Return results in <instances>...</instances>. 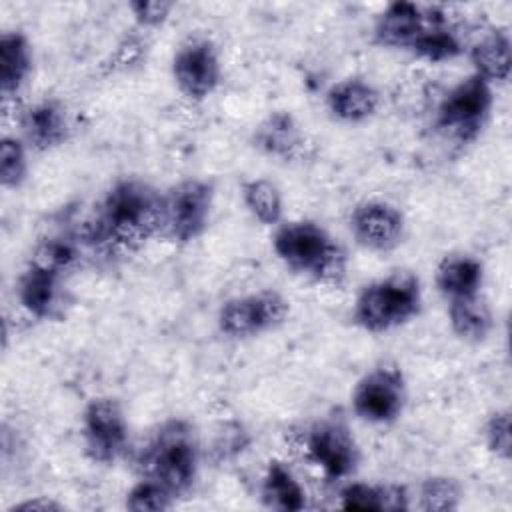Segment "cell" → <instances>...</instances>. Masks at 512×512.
<instances>
[{"label": "cell", "mask_w": 512, "mask_h": 512, "mask_svg": "<svg viewBox=\"0 0 512 512\" xmlns=\"http://www.w3.org/2000/svg\"><path fill=\"white\" fill-rule=\"evenodd\" d=\"M254 146L264 154L290 160L302 148V132L288 112H272L254 130Z\"/></svg>", "instance_id": "cell-24"}, {"label": "cell", "mask_w": 512, "mask_h": 512, "mask_svg": "<svg viewBox=\"0 0 512 512\" xmlns=\"http://www.w3.org/2000/svg\"><path fill=\"white\" fill-rule=\"evenodd\" d=\"M240 196L250 216L262 226L276 228L284 222V200L280 188L268 178H250L240 186Z\"/></svg>", "instance_id": "cell-25"}, {"label": "cell", "mask_w": 512, "mask_h": 512, "mask_svg": "<svg viewBox=\"0 0 512 512\" xmlns=\"http://www.w3.org/2000/svg\"><path fill=\"white\" fill-rule=\"evenodd\" d=\"M492 104V84L472 72L444 94L436 108V126L460 144L474 142L490 116Z\"/></svg>", "instance_id": "cell-6"}, {"label": "cell", "mask_w": 512, "mask_h": 512, "mask_svg": "<svg viewBox=\"0 0 512 512\" xmlns=\"http://www.w3.org/2000/svg\"><path fill=\"white\" fill-rule=\"evenodd\" d=\"M170 72L178 92L184 98L204 102L218 90L222 82L218 48L208 38H190L174 52Z\"/></svg>", "instance_id": "cell-11"}, {"label": "cell", "mask_w": 512, "mask_h": 512, "mask_svg": "<svg viewBox=\"0 0 512 512\" xmlns=\"http://www.w3.org/2000/svg\"><path fill=\"white\" fill-rule=\"evenodd\" d=\"M144 42L138 36L124 38V42L118 44L116 52L112 54V70H124L136 64L144 54Z\"/></svg>", "instance_id": "cell-32"}, {"label": "cell", "mask_w": 512, "mask_h": 512, "mask_svg": "<svg viewBox=\"0 0 512 512\" xmlns=\"http://www.w3.org/2000/svg\"><path fill=\"white\" fill-rule=\"evenodd\" d=\"M28 176V146L18 136L0 140V184L4 190H16Z\"/></svg>", "instance_id": "cell-28"}, {"label": "cell", "mask_w": 512, "mask_h": 512, "mask_svg": "<svg viewBox=\"0 0 512 512\" xmlns=\"http://www.w3.org/2000/svg\"><path fill=\"white\" fill-rule=\"evenodd\" d=\"M128 10L132 12L136 24L146 30L162 26L174 10V4L166 0H134L128 4Z\"/></svg>", "instance_id": "cell-31"}, {"label": "cell", "mask_w": 512, "mask_h": 512, "mask_svg": "<svg viewBox=\"0 0 512 512\" xmlns=\"http://www.w3.org/2000/svg\"><path fill=\"white\" fill-rule=\"evenodd\" d=\"M80 436L84 454L94 464L118 462L130 440V426L120 402L110 396L92 398L82 410Z\"/></svg>", "instance_id": "cell-7"}, {"label": "cell", "mask_w": 512, "mask_h": 512, "mask_svg": "<svg viewBox=\"0 0 512 512\" xmlns=\"http://www.w3.org/2000/svg\"><path fill=\"white\" fill-rule=\"evenodd\" d=\"M422 310L416 274L398 270L366 284L352 306V322L368 334H384L412 322Z\"/></svg>", "instance_id": "cell-4"}, {"label": "cell", "mask_w": 512, "mask_h": 512, "mask_svg": "<svg viewBox=\"0 0 512 512\" xmlns=\"http://www.w3.org/2000/svg\"><path fill=\"white\" fill-rule=\"evenodd\" d=\"M272 250L288 270L308 280L338 286L346 278V252L318 222H280L272 234Z\"/></svg>", "instance_id": "cell-2"}, {"label": "cell", "mask_w": 512, "mask_h": 512, "mask_svg": "<svg viewBox=\"0 0 512 512\" xmlns=\"http://www.w3.org/2000/svg\"><path fill=\"white\" fill-rule=\"evenodd\" d=\"M482 282L484 266L470 254H448L438 262L434 272V284L446 302L480 294Z\"/></svg>", "instance_id": "cell-18"}, {"label": "cell", "mask_w": 512, "mask_h": 512, "mask_svg": "<svg viewBox=\"0 0 512 512\" xmlns=\"http://www.w3.org/2000/svg\"><path fill=\"white\" fill-rule=\"evenodd\" d=\"M198 466V438L192 424L182 418L162 422L138 456L140 474L164 484L176 498L192 488Z\"/></svg>", "instance_id": "cell-3"}, {"label": "cell", "mask_w": 512, "mask_h": 512, "mask_svg": "<svg viewBox=\"0 0 512 512\" xmlns=\"http://www.w3.org/2000/svg\"><path fill=\"white\" fill-rule=\"evenodd\" d=\"M408 52L420 60L440 64L458 58L464 52V44L454 26L448 22V16H444V12L438 8H430V20Z\"/></svg>", "instance_id": "cell-20"}, {"label": "cell", "mask_w": 512, "mask_h": 512, "mask_svg": "<svg viewBox=\"0 0 512 512\" xmlns=\"http://www.w3.org/2000/svg\"><path fill=\"white\" fill-rule=\"evenodd\" d=\"M380 106V92L364 78H344L326 92V108L338 122L360 124L370 120Z\"/></svg>", "instance_id": "cell-16"}, {"label": "cell", "mask_w": 512, "mask_h": 512, "mask_svg": "<svg viewBox=\"0 0 512 512\" xmlns=\"http://www.w3.org/2000/svg\"><path fill=\"white\" fill-rule=\"evenodd\" d=\"M486 448L500 460L508 462L512 456V420L508 410H496L484 422Z\"/></svg>", "instance_id": "cell-30"}, {"label": "cell", "mask_w": 512, "mask_h": 512, "mask_svg": "<svg viewBox=\"0 0 512 512\" xmlns=\"http://www.w3.org/2000/svg\"><path fill=\"white\" fill-rule=\"evenodd\" d=\"M260 498L266 508L280 512H298L306 508V490L294 472L280 460H270L266 464Z\"/></svg>", "instance_id": "cell-22"}, {"label": "cell", "mask_w": 512, "mask_h": 512, "mask_svg": "<svg viewBox=\"0 0 512 512\" xmlns=\"http://www.w3.org/2000/svg\"><path fill=\"white\" fill-rule=\"evenodd\" d=\"M290 312L288 300L276 290H258L228 298L216 314L218 330L234 340H246L284 324Z\"/></svg>", "instance_id": "cell-8"}, {"label": "cell", "mask_w": 512, "mask_h": 512, "mask_svg": "<svg viewBox=\"0 0 512 512\" xmlns=\"http://www.w3.org/2000/svg\"><path fill=\"white\" fill-rule=\"evenodd\" d=\"M448 324L456 338L478 344L492 334L494 314L482 294H476L448 302Z\"/></svg>", "instance_id": "cell-23"}, {"label": "cell", "mask_w": 512, "mask_h": 512, "mask_svg": "<svg viewBox=\"0 0 512 512\" xmlns=\"http://www.w3.org/2000/svg\"><path fill=\"white\" fill-rule=\"evenodd\" d=\"M22 140L28 148L46 152L66 142L70 132L68 112L62 102L44 98L30 104L20 116Z\"/></svg>", "instance_id": "cell-15"}, {"label": "cell", "mask_w": 512, "mask_h": 512, "mask_svg": "<svg viewBox=\"0 0 512 512\" xmlns=\"http://www.w3.org/2000/svg\"><path fill=\"white\" fill-rule=\"evenodd\" d=\"M474 74L490 84L506 82L512 64L510 34L500 28H490L468 48Z\"/></svg>", "instance_id": "cell-19"}, {"label": "cell", "mask_w": 512, "mask_h": 512, "mask_svg": "<svg viewBox=\"0 0 512 512\" xmlns=\"http://www.w3.org/2000/svg\"><path fill=\"white\" fill-rule=\"evenodd\" d=\"M340 508L352 512H396L408 510V494L396 484L348 482L340 490Z\"/></svg>", "instance_id": "cell-21"}, {"label": "cell", "mask_w": 512, "mask_h": 512, "mask_svg": "<svg viewBox=\"0 0 512 512\" xmlns=\"http://www.w3.org/2000/svg\"><path fill=\"white\" fill-rule=\"evenodd\" d=\"M32 46L24 32L4 30L0 34V94L4 106L14 100L32 74Z\"/></svg>", "instance_id": "cell-17"}, {"label": "cell", "mask_w": 512, "mask_h": 512, "mask_svg": "<svg viewBox=\"0 0 512 512\" xmlns=\"http://www.w3.org/2000/svg\"><path fill=\"white\" fill-rule=\"evenodd\" d=\"M64 276L26 264L16 282V298L20 306L38 320H52L60 316L64 304Z\"/></svg>", "instance_id": "cell-13"}, {"label": "cell", "mask_w": 512, "mask_h": 512, "mask_svg": "<svg viewBox=\"0 0 512 512\" xmlns=\"http://www.w3.org/2000/svg\"><path fill=\"white\" fill-rule=\"evenodd\" d=\"M462 488L454 478L432 476L418 488V508L424 512H452L460 508Z\"/></svg>", "instance_id": "cell-26"}, {"label": "cell", "mask_w": 512, "mask_h": 512, "mask_svg": "<svg viewBox=\"0 0 512 512\" xmlns=\"http://www.w3.org/2000/svg\"><path fill=\"white\" fill-rule=\"evenodd\" d=\"M28 262L64 276L78 262V250L72 240L62 236H50L36 244Z\"/></svg>", "instance_id": "cell-27"}, {"label": "cell", "mask_w": 512, "mask_h": 512, "mask_svg": "<svg viewBox=\"0 0 512 512\" xmlns=\"http://www.w3.org/2000/svg\"><path fill=\"white\" fill-rule=\"evenodd\" d=\"M10 510H38V512H48V510H64V504L46 498V496H36L32 500H24L20 504H14Z\"/></svg>", "instance_id": "cell-33"}, {"label": "cell", "mask_w": 512, "mask_h": 512, "mask_svg": "<svg viewBox=\"0 0 512 512\" xmlns=\"http://www.w3.org/2000/svg\"><path fill=\"white\" fill-rule=\"evenodd\" d=\"M406 378L394 364L368 370L350 394L352 412L370 424H390L400 418L406 406Z\"/></svg>", "instance_id": "cell-9"}, {"label": "cell", "mask_w": 512, "mask_h": 512, "mask_svg": "<svg viewBox=\"0 0 512 512\" xmlns=\"http://www.w3.org/2000/svg\"><path fill=\"white\" fill-rule=\"evenodd\" d=\"M214 186L202 178H184L162 194L160 236L174 244L198 240L212 216Z\"/></svg>", "instance_id": "cell-5"}, {"label": "cell", "mask_w": 512, "mask_h": 512, "mask_svg": "<svg viewBox=\"0 0 512 512\" xmlns=\"http://www.w3.org/2000/svg\"><path fill=\"white\" fill-rule=\"evenodd\" d=\"M304 450L328 478H348L360 460V450L348 422L340 416L316 420L304 438Z\"/></svg>", "instance_id": "cell-10"}, {"label": "cell", "mask_w": 512, "mask_h": 512, "mask_svg": "<svg viewBox=\"0 0 512 512\" xmlns=\"http://www.w3.org/2000/svg\"><path fill=\"white\" fill-rule=\"evenodd\" d=\"M430 20V8H422L416 2L396 0L384 6L374 22V40L384 48L410 50L414 40L426 28Z\"/></svg>", "instance_id": "cell-14"}, {"label": "cell", "mask_w": 512, "mask_h": 512, "mask_svg": "<svg viewBox=\"0 0 512 512\" xmlns=\"http://www.w3.org/2000/svg\"><path fill=\"white\" fill-rule=\"evenodd\" d=\"M160 228L162 194L142 180L124 178L106 192L94 236L116 248L134 250L160 236Z\"/></svg>", "instance_id": "cell-1"}, {"label": "cell", "mask_w": 512, "mask_h": 512, "mask_svg": "<svg viewBox=\"0 0 512 512\" xmlns=\"http://www.w3.org/2000/svg\"><path fill=\"white\" fill-rule=\"evenodd\" d=\"M176 496L160 482L152 478H140L124 498V506L132 512H164L170 510Z\"/></svg>", "instance_id": "cell-29"}, {"label": "cell", "mask_w": 512, "mask_h": 512, "mask_svg": "<svg viewBox=\"0 0 512 512\" xmlns=\"http://www.w3.org/2000/svg\"><path fill=\"white\" fill-rule=\"evenodd\" d=\"M348 226L354 240L362 248L372 252H390L400 246L406 220L394 204L382 200H366L352 210Z\"/></svg>", "instance_id": "cell-12"}]
</instances>
